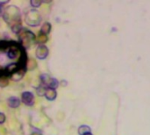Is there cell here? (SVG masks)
<instances>
[{"mask_svg": "<svg viewBox=\"0 0 150 135\" xmlns=\"http://www.w3.org/2000/svg\"><path fill=\"white\" fill-rule=\"evenodd\" d=\"M25 53L18 43L0 42V76L13 75L25 70Z\"/></svg>", "mask_w": 150, "mask_h": 135, "instance_id": "6da1fadb", "label": "cell"}, {"mask_svg": "<svg viewBox=\"0 0 150 135\" xmlns=\"http://www.w3.org/2000/svg\"><path fill=\"white\" fill-rule=\"evenodd\" d=\"M40 16L35 11H31L26 16V23L30 25H37L40 24Z\"/></svg>", "mask_w": 150, "mask_h": 135, "instance_id": "7a4b0ae2", "label": "cell"}, {"mask_svg": "<svg viewBox=\"0 0 150 135\" xmlns=\"http://www.w3.org/2000/svg\"><path fill=\"white\" fill-rule=\"evenodd\" d=\"M41 81H42L43 84H45L46 86L48 87V89L54 90L59 85V83H58V81L56 79L52 78L47 75H42L41 76Z\"/></svg>", "mask_w": 150, "mask_h": 135, "instance_id": "3957f363", "label": "cell"}, {"mask_svg": "<svg viewBox=\"0 0 150 135\" xmlns=\"http://www.w3.org/2000/svg\"><path fill=\"white\" fill-rule=\"evenodd\" d=\"M35 39V36L33 33L28 32V31H25L21 33L20 35V40L23 43V45L25 44H29L32 40H33Z\"/></svg>", "mask_w": 150, "mask_h": 135, "instance_id": "277c9868", "label": "cell"}, {"mask_svg": "<svg viewBox=\"0 0 150 135\" xmlns=\"http://www.w3.org/2000/svg\"><path fill=\"white\" fill-rule=\"evenodd\" d=\"M22 102L26 105H33L34 103V97L31 92H24L22 94Z\"/></svg>", "mask_w": 150, "mask_h": 135, "instance_id": "5b68a950", "label": "cell"}, {"mask_svg": "<svg viewBox=\"0 0 150 135\" xmlns=\"http://www.w3.org/2000/svg\"><path fill=\"white\" fill-rule=\"evenodd\" d=\"M48 54V49L47 47L41 45L40 47H38L37 50H36V56L39 59H45Z\"/></svg>", "mask_w": 150, "mask_h": 135, "instance_id": "8992f818", "label": "cell"}, {"mask_svg": "<svg viewBox=\"0 0 150 135\" xmlns=\"http://www.w3.org/2000/svg\"><path fill=\"white\" fill-rule=\"evenodd\" d=\"M8 105L11 108H17L20 105V100L18 98H10L8 100Z\"/></svg>", "mask_w": 150, "mask_h": 135, "instance_id": "52a82bcc", "label": "cell"}, {"mask_svg": "<svg viewBox=\"0 0 150 135\" xmlns=\"http://www.w3.org/2000/svg\"><path fill=\"white\" fill-rule=\"evenodd\" d=\"M57 96V93L53 89H47L46 90V93H45V97L47 98V99L48 100H54Z\"/></svg>", "mask_w": 150, "mask_h": 135, "instance_id": "ba28073f", "label": "cell"}, {"mask_svg": "<svg viewBox=\"0 0 150 135\" xmlns=\"http://www.w3.org/2000/svg\"><path fill=\"white\" fill-rule=\"evenodd\" d=\"M78 133L80 135H83L88 133H91V128L87 126H82L78 129Z\"/></svg>", "mask_w": 150, "mask_h": 135, "instance_id": "9c48e42d", "label": "cell"}, {"mask_svg": "<svg viewBox=\"0 0 150 135\" xmlns=\"http://www.w3.org/2000/svg\"><path fill=\"white\" fill-rule=\"evenodd\" d=\"M50 31H51V25L49 23H45L42 25L41 32L43 33V34H47V33H50Z\"/></svg>", "mask_w": 150, "mask_h": 135, "instance_id": "30bf717a", "label": "cell"}, {"mask_svg": "<svg viewBox=\"0 0 150 135\" xmlns=\"http://www.w3.org/2000/svg\"><path fill=\"white\" fill-rule=\"evenodd\" d=\"M36 61H34V60H33V59H31V60H29L28 61V64H27V66H28V69L29 70H33V69H35L36 68Z\"/></svg>", "mask_w": 150, "mask_h": 135, "instance_id": "8fae6325", "label": "cell"}, {"mask_svg": "<svg viewBox=\"0 0 150 135\" xmlns=\"http://www.w3.org/2000/svg\"><path fill=\"white\" fill-rule=\"evenodd\" d=\"M46 89H45V87L44 86H40L39 88H37V94L39 95V96H45V93H46Z\"/></svg>", "mask_w": 150, "mask_h": 135, "instance_id": "7c38bea8", "label": "cell"}, {"mask_svg": "<svg viewBox=\"0 0 150 135\" xmlns=\"http://www.w3.org/2000/svg\"><path fill=\"white\" fill-rule=\"evenodd\" d=\"M47 37L46 34H40V35H39L38 41L40 43H45V42H47Z\"/></svg>", "mask_w": 150, "mask_h": 135, "instance_id": "4fadbf2b", "label": "cell"}, {"mask_svg": "<svg viewBox=\"0 0 150 135\" xmlns=\"http://www.w3.org/2000/svg\"><path fill=\"white\" fill-rule=\"evenodd\" d=\"M9 84V81L5 77H1L0 78V86L1 87H5Z\"/></svg>", "mask_w": 150, "mask_h": 135, "instance_id": "5bb4252c", "label": "cell"}, {"mask_svg": "<svg viewBox=\"0 0 150 135\" xmlns=\"http://www.w3.org/2000/svg\"><path fill=\"white\" fill-rule=\"evenodd\" d=\"M41 1H37V0H32L31 1V5L33 7H39L41 4Z\"/></svg>", "mask_w": 150, "mask_h": 135, "instance_id": "9a60e30c", "label": "cell"}, {"mask_svg": "<svg viewBox=\"0 0 150 135\" xmlns=\"http://www.w3.org/2000/svg\"><path fill=\"white\" fill-rule=\"evenodd\" d=\"M5 121V116L3 113H0V124H3Z\"/></svg>", "mask_w": 150, "mask_h": 135, "instance_id": "2e32d148", "label": "cell"}, {"mask_svg": "<svg viewBox=\"0 0 150 135\" xmlns=\"http://www.w3.org/2000/svg\"><path fill=\"white\" fill-rule=\"evenodd\" d=\"M2 13H3V7L0 5V15H3Z\"/></svg>", "mask_w": 150, "mask_h": 135, "instance_id": "e0dca14e", "label": "cell"}, {"mask_svg": "<svg viewBox=\"0 0 150 135\" xmlns=\"http://www.w3.org/2000/svg\"><path fill=\"white\" fill-rule=\"evenodd\" d=\"M32 135H41L40 134H39V133H33V134H32Z\"/></svg>", "mask_w": 150, "mask_h": 135, "instance_id": "ac0fdd59", "label": "cell"}, {"mask_svg": "<svg viewBox=\"0 0 150 135\" xmlns=\"http://www.w3.org/2000/svg\"><path fill=\"white\" fill-rule=\"evenodd\" d=\"M83 135H92L91 133H88V134H83Z\"/></svg>", "mask_w": 150, "mask_h": 135, "instance_id": "d6986e66", "label": "cell"}]
</instances>
